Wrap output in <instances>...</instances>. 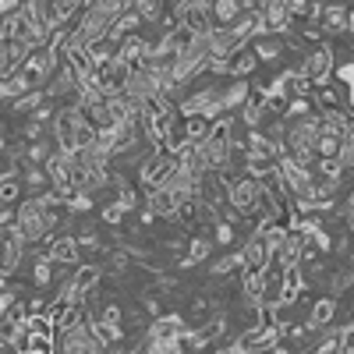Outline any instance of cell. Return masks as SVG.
I'll return each mask as SVG.
<instances>
[{
  "mask_svg": "<svg viewBox=\"0 0 354 354\" xmlns=\"http://www.w3.org/2000/svg\"><path fill=\"white\" fill-rule=\"evenodd\" d=\"M170 15L181 21L195 39H209L216 32V18H213V0H174Z\"/></svg>",
  "mask_w": 354,
  "mask_h": 354,
  "instance_id": "6da1fadb",
  "label": "cell"
},
{
  "mask_svg": "<svg viewBox=\"0 0 354 354\" xmlns=\"http://www.w3.org/2000/svg\"><path fill=\"white\" fill-rule=\"evenodd\" d=\"M298 68H301V75H308L319 88H326V85L337 78V57H333V46H330V43L312 46Z\"/></svg>",
  "mask_w": 354,
  "mask_h": 354,
  "instance_id": "7a4b0ae2",
  "label": "cell"
},
{
  "mask_svg": "<svg viewBox=\"0 0 354 354\" xmlns=\"http://www.w3.org/2000/svg\"><path fill=\"white\" fill-rule=\"evenodd\" d=\"M39 248H46V255L61 266V270H75V266H82V245H78V238L75 234H53V238H46V245H39Z\"/></svg>",
  "mask_w": 354,
  "mask_h": 354,
  "instance_id": "3957f363",
  "label": "cell"
},
{
  "mask_svg": "<svg viewBox=\"0 0 354 354\" xmlns=\"http://www.w3.org/2000/svg\"><path fill=\"white\" fill-rule=\"evenodd\" d=\"M241 255H245V270L270 273V266H273V248H270V241H266L262 230L248 234V238L241 241Z\"/></svg>",
  "mask_w": 354,
  "mask_h": 354,
  "instance_id": "277c9868",
  "label": "cell"
},
{
  "mask_svg": "<svg viewBox=\"0 0 354 354\" xmlns=\"http://www.w3.org/2000/svg\"><path fill=\"white\" fill-rule=\"evenodd\" d=\"M188 326H192V322L181 312H163L160 319H149L145 337H149V340H181Z\"/></svg>",
  "mask_w": 354,
  "mask_h": 354,
  "instance_id": "5b68a950",
  "label": "cell"
},
{
  "mask_svg": "<svg viewBox=\"0 0 354 354\" xmlns=\"http://www.w3.org/2000/svg\"><path fill=\"white\" fill-rule=\"evenodd\" d=\"M262 18H266L270 36H283V39L294 36V15H290V4H287V0H266Z\"/></svg>",
  "mask_w": 354,
  "mask_h": 354,
  "instance_id": "8992f818",
  "label": "cell"
},
{
  "mask_svg": "<svg viewBox=\"0 0 354 354\" xmlns=\"http://www.w3.org/2000/svg\"><path fill=\"white\" fill-rule=\"evenodd\" d=\"M337 298H330V294H319V298L308 305V319H305V326L312 333H322V330H330L333 326V319H337Z\"/></svg>",
  "mask_w": 354,
  "mask_h": 354,
  "instance_id": "52a82bcc",
  "label": "cell"
},
{
  "mask_svg": "<svg viewBox=\"0 0 354 354\" xmlns=\"http://www.w3.org/2000/svg\"><path fill=\"white\" fill-rule=\"evenodd\" d=\"M213 245H216L213 234H205V238H202V234H192V238H188V252L177 259V270H195V266L209 262L213 259Z\"/></svg>",
  "mask_w": 354,
  "mask_h": 354,
  "instance_id": "ba28073f",
  "label": "cell"
},
{
  "mask_svg": "<svg viewBox=\"0 0 354 354\" xmlns=\"http://www.w3.org/2000/svg\"><path fill=\"white\" fill-rule=\"evenodd\" d=\"M177 205H181V198H177L170 188H156V192H145V209H153L156 220H170L177 227Z\"/></svg>",
  "mask_w": 354,
  "mask_h": 354,
  "instance_id": "9c48e42d",
  "label": "cell"
},
{
  "mask_svg": "<svg viewBox=\"0 0 354 354\" xmlns=\"http://www.w3.org/2000/svg\"><path fill=\"white\" fill-rule=\"evenodd\" d=\"M252 46H245L238 36H234V28H216V32L209 36V53L220 57V61H234L238 53H245Z\"/></svg>",
  "mask_w": 354,
  "mask_h": 354,
  "instance_id": "30bf717a",
  "label": "cell"
},
{
  "mask_svg": "<svg viewBox=\"0 0 354 354\" xmlns=\"http://www.w3.org/2000/svg\"><path fill=\"white\" fill-rule=\"evenodd\" d=\"M270 113V96H266V85L259 82L255 85V93H252V100L245 103V110L238 113L241 117V124L248 128V131H255V128H262V117Z\"/></svg>",
  "mask_w": 354,
  "mask_h": 354,
  "instance_id": "8fae6325",
  "label": "cell"
},
{
  "mask_svg": "<svg viewBox=\"0 0 354 354\" xmlns=\"http://www.w3.org/2000/svg\"><path fill=\"white\" fill-rule=\"evenodd\" d=\"M266 287H270V277L266 273L241 270V298H245V305H266Z\"/></svg>",
  "mask_w": 354,
  "mask_h": 354,
  "instance_id": "7c38bea8",
  "label": "cell"
},
{
  "mask_svg": "<svg viewBox=\"0 0 354 354\" xmlns=\"http://www.w3.org/2000/svg\"><path fill=\"white\" fill-rule=\"evenodd\" d=\"M88 330H93V337H96L103 347H117V344H124V337H128L124 326L106 322V319H93V322H88Z\"/></svg>",
  "mask_w": 354,
  "mask_h": 354,
  "instance_id": "4fadbf2b",
  "label": "cell"
},
{
  "mask_svg": "<svg viewBox=\"0 0 354 354\" xmlns=\"http://www.w3.org/2000/svg\"><path fill=\"white\" fill-rule=\"evenodd\" d=\"M347 25H351V8L347 4H326V15H322L326 36H344Z\"/></svg>",
  "mask_w": 354,
  "mask_h": 354,
  "instance_id": "5bb4252c",
  "label": "cell"
},
{
  "mask_svg": "<svg viewBox=\"0 0 354 354\" xmlns=\"http://www.w3.org/2000/svg\"><path fill=\"white\" fill-rule=\"evenodd\" d=\"M32 88H36V85H32V78H28L25 71H18V75H11V78L0 82V100H4V103H15V100L28 96Z\"/></svg>",
  "mask_w": 354,
  "mask_h": 354,
  "instance_id": "9a60e30c",
  "label": "cell"
},
{
  "mask_svg": "<svg viewBox=\"0 0 354 354\" xmlns=\"http://www.w3.org/2000/svg\"><path fill=\"white\" fill-rule=\"evenodd\" d=\"M245 8H241V0H213V18L220 28H234L241 21Z\"/></svg>",
  "mask_w": 354,
  "mask_h": 354,
  "instance_id": "2e32d148",
  "label": "cell"
},
{
  "mask_svg": "<svg viewBox=\"0 0 354 354\" xmlns=\"http://www.w3.org/2000/svg\"><path fill=\"white\" fill-rule=\"evenodd\" d=\"M185 135H188V142H192V145H205V142L213 138V121H205L202 113L185 117Z\"/></svg>",
  "mask_w": 354,
  "mask_h": 354,
  "instance_id": "e0dca14e",
  "label": "cell"
},
{
  "mask_svg": "<svg viewBox=\"0 0 354 354\" xmlns=\"http://www.w3.org/2000/svg\"><path fill=\"white\" fill-rule=\"evenodd\" d=\"M234 270H245V255H241V248H238V252H227V255H220V259L209 262V273H213L216 280H227Z\"/></svg>",
  "mask_w": 354,
  "mask_h": 354,
  "instance_id": "ac0fdd59",
  "label": "cell"
},
{
  "mask_svg": "<svg viewBox=\"0 0 354 354\" xmlns=\"http://www.w3.org/2000/svg\"><path fill=\"white\" fill-rule=\"evenodd\" d=\"M252 50L259 53V61H262V64H273V61H280V57H283L287 39H283V36H266V39H259Z\"/></svg>",
  "mask_w": 354,
  "mask_h": 354,
  "instance_id": "d6986e66",
  "label": "cell"
},
{
  "mask_svg": "<svg viewBox=\"0 0 354 354\" xmlns=\"http://www.w3.org/2000/svg\"><path fill=\"white\" fill-rule=\"evenodd\" d=\"M347 290H354V266H340V270H333L330 273V283H326L330 298H344Z\"/></svg>",
  "mask_w": 354,
  "mask_h": 354,
  "instance_id": "ffe728a7",
  "label": "cell"
},
{
  "mask_svg": "<svg viewBox=\"0 0 354 354\" xmlns=\"http://www.w3.org/2000/svg\"><path fill=\"white\" fill-rule=\"evenodd\" d=\"M202 223V202L198 198H185L177 205V227L181 230H195Z\"/></svg>",
  "mask_w": 354,
  "mask_h": 354,
  "instance_id": "44dd1931",
  "label": "cell"
},
{
  "mask_svg": "<svg viewBox=\"0 0 354 354\" xmlns=\"http://www.w3.org/2000/svg\"><path fill=\"white\" fill-rule=\"evenodd\" d=\"M259 64H262V61H259V53H255V50L238 53V57H234V68H230V82H238V78H245V82H248V75H252Z\"/></svg>",
  "mask_w": 354,
  "mask_h": 354,
  "instance_id": "7402d4cb",
  "label": "cell"
},
{
  "mask_svg": "<svg viewBox=\"0 0 354 354\" xmlns=\"http://www.w3.org/2000/svg\"><path fill=\"white\" fill-rule=\"evenodd\" d=\"M142 351L145 354H188L185 340H149L142 330Z\"/></svg>",
  "mask_w": 354,
  "mask_h": 354,
  "instance_id": "603a6c76",
  "label": "cell"
},
{
  "mask_svg": "<svg viewBox=\"0 0 354 354\" xmlns=\"http://www.w3.org/2000/svg\"><path fill=\"white\" fill-rule=\"evenodd\" d=\"M344 174H347V167H344L340 156L319 160V167H315V177H322V181H344Z\"/></svg>",
  "mask_w": 354,
  "mask_h": 354,
  "instance_id": "cb8c5ba5",
  "label": "cell"
},
{
  "mask_svg": "<svg viewBox=\"0 0 354 354\" xmlns=\"http://www.w3.org/2000/svg\"><path fill=\"white\" fill-rule=\"evenodd\" d=\"M25 185L21 181H8V177H0V205H21L25 198Z\"/></svg>",
  "mask_w": 354,
  "mask_h": 354,
  "instance_id": "d4e9b609",
  "label": "cell"
},
{
  "mask_svg": "<svg viewBox=\"0 0 354 354\" xmlns=\"http://www.w3.org/2000/svg\"><path fill=\"white\" fill-rule=\"evenodd\" d=\"M93 205H96V195H88V192H75L71 202H68V209L71 216H85V213H93Z\"/></svg>",
  "mask_w": 354,
  "mask_h": 354,
  "instance_id": "484cf974",
  "label": "cell"
},
{
  "mask_svg": "<svg viewBox=\"0 0 354 354\" xmlns=\"http://www.w3.org/2000/svg\"><path fill=\"white\" fill-rule=\"evenodd\" d=\"M340 149H344V138H337V135H322V138H319V145H315V153H319V160H330V156H340Z\"/></svg>",
  "mask_w": 354,
  "mask_h": 354,
  "instance_id": "4316f807",
  "label": "cell"
},
{
  "mask_svg": "<svg viewBox=\"0 0 354 354\" xmlns=\"http://www.w3.org/2000/svg\"><path fill=\"white\" fill-rule=\"evenodd\" d=\"M100 216H103V223H110V227H121L128 213H124V205H121V202L113 198V202H106L103 209H100Z\"/></svg>",
  "mask_w": 354,
  "mask_h": 354,
  "instance_id": "83f0119b",
  "label": "cell"
},
{
  "mask_svg": "<svg viewBox=\"0 0 354 354\" xmlns=\"http://www.w3.org/2000/svg\"><path fill=\"white\" fill-rule=\"evenodd\" d=\"M234 230H238V227H234V223L220 220V223L213 227V241H216V245H227V248H230V245H234Z\"/></svg>",
  "mask_w": 354,
  "mask_h": 354,
  "instance_id": "f1b7e54d",
  "label": "cell"
},
{
  "mask_svg": "<svg viewBox=\"0 0 354 354\" xmlns=\"http://www.w3.org/2000/svg\"><path fill=\"white\" fill-rule=\"evenodd\" d=\"M337 82L347 85V88H354V57H347L344 64H337Z\"/></svg>",
  "mask_w": 354,
  "mask_h": 354,
  "instance_id": "f546056e",
  "label": "cell"
},
{
  "mask_svg": "<svg viewBox=\"0 0 354 354\" xmlns=\"http://www.w3.org/2000/svg\"><path fill=\"white\" fill-rule=\"evenodd\" d=\"M100 319H106V322H117V326H121V322H124V308L117 305V301H106V305H103V312H100Z\"/></svg>",
  "mask_w": 354,
  "mask_h": 354,
  "instance_id": "4dcf8cb0",
  "label": "cell"
},
{
  "mask_svg": "<svg viewBox=\"0 0 354 354\" xmlns=\"http://www.w3.org/2000/svg\"><path fill=\"white\" fill-rule=\"evenodd\" d=\"M344 103H347V113L354 117V88H347V96H344Z\"/></svg>",
  "mask_w": 354,
  "mask_h": 354,
  "instance_id": "1f68e13d",
  "label": "cell"
},
{
  "mask_svg": "<svg viewBox=\"0 0 354 354\" xmlns=\"http://www.w3.org/2000/svg\"><path fill=\"white\" fill-rule=\"evenodd\" d=\"M213 354H234V347H230V344H223V347H216Z\"/></svg>",
  "mask_w": 354,
  "mask_h": 354,
  "instance_id": "d6a6232c",
  "label": "cell"
},
{
  "mask_svg": "<svg viewBox=\"0 0 354 354\" xmlns=\"http://www.w3.org/2000/svg\"><path fill=\"white\" fill-rule=\"evenodd\" d=\"M128 354H145V351H142V337H138V344H135V347H128Z\"/></svg>",
  "mask_w": 354,
  "mask_h": 354,
  "instance_id": "836d02e7",
  "label": "cell"
},
{
  "mask_svg": "<svg viewBox=\"0 0 354 354\" xmlns=\"http://www.w3.org/2000/svg\"><path fill=\"white\" fill-rule=\"evenodd\" d=\"M347 36H354V8H351V25H347Z\"/></svg>",
  "mask_w": 354,
  "mask_h": 354,
  "instance_id": "e575fe53",
  "label": "cell"
},
{
  "mask_svg": "<svg viewBox=\"0 0 354 354\" xmlns=\"http://www.w3.org/2000/svg\"><path fill=\"white\" fill-rule=\"evenodd\" d=\"M347 266H354V252H351V255H347Z\"/></svg>",
  "mask_w": 354,
  "mask_h": 354,
  "instance_id": "d590c367",
  "label": "cell"
},
{
  "mask_svg": "<svg viewBox=\"0 0 354 354\" xmlns=\"http://www.w3.org/2000/svg\"><path fill=\"white\" fill-rule=\"evenodd\" d=\"M347 230H351V234H354V220H347Z\"/></svg>",
  "mask_w": 354,
  "mask_h": 354,
  "instance_id": "8d00e7d4",
  "label": "cell"
}]
</instances>
